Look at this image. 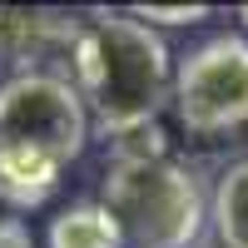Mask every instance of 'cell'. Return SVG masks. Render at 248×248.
Listing matches in <instances>:
<instances>
[{"mask_svg": "<svg viewBox=\"0 0 248 248\" xmlns=\"http://www.w3.org/2000/svg\"><path fill=\"white\" fill-rule=\"evenodd\" d=\"M238 20H243V40H248V5H243V10H238Z\"/></svg>", "mask_w": 248, "mask_h": 248, "instance_id": "obj_9", "label": "cell"}, {"mask_svg": "<svg viewBox=\"0 0 248 248\" xmlns=\"http://www.w3.org/2000/svg\"><path fill=\"white\" fill-rule=\"evenodd\" d=\"M209 218L223 248H248V159L229 164L214 184L209 199Z\"/></svg>", "mask_w": 248, "mask_h": 248, "instance_id": "obj_5", "label": "cell"}, {"mask_svg": "<svg viewBox=\"0 0 248 248\" xmlns=\"http://www.w3.org/2000/svg\"><path fill=\"white\" fill-rule=\"evenodd\" d=\"M0 248H35L30 223L15 218V214H0Z\"/></svg>", "mask_w": 248, "mask_h": 248, "instance_id": "obj_8", "label": "cell"}, {"mask_svg": "<svg viewBox=\"0 0 248 248\" xmlns=\"http://www.w3.org/2000/svg\"><path fill=\"white\" fill-rule=\"evenodd\" d=\"M99 203L114 218L124 248H194L209 223L194 169L164 154H124L105 174Z\"/></svg>", "mask_w": 248, "mask_h": 248, "instance_id": "obj_3", "label": "cell"}, {"mask_svg": "<svg viewBox=\"0 0 248 248\" xmlns=\"http://www.w3.org/2000/svg\"><path fill=\"white\" fill-rule=\"evenodd\" d=\"M174 90L169 45L129 10H94L75 30V94L105 134H139Z\"/></svg>", "mask_w": 248, "mask_h": 248, "instance_id": "obj_1", "label": "cell"}, {"mask_svg": "<svg viewBox=\"0 0 248 248\" xmlns=\"http://www.w3.org/2000/svg\"><path fill=\"white\" fill-rule=\"evenodd\" d=\"M90 114L70 79L50 70H20L0 85V194L40 203L60 174L85 154Z\"/></svg>", "mask_w": 248, "mask_h": 248, "instance_id": "obj_2", "label": "cell"}, {"mask_svg": "<svg viewBox=\"0 0 248 248\" xmlns=\"http://www.w3.org/2000/svg\"><path fill=\"white\" fill-rule=\"evenodd\" d=\"M169 105L179 124L199 139H214V134L248 124V40L209 35L189 55H179Z\"/></svg>", "mask_w": 248, "mask_h": 248, "instance_id": "obj_4", "label": "cell"}, {"mask_svg": "<svg viewBox=\"0 0 248 248\" xmlns=\"http://www.w3.org/2000/svg\"><path fill=\"white\" fill-rule=\"evenodd\" d=\"M134 20H144V25H199V20H209V5H169V10H164V5H134L129 10Z\"/></svg>", "mask_w": 248, "mask_h": 248, "instance_id": "obj_7", "label": "cell"}, {"mask_svg": "<svg viewBox=\"0 0 248 248\" xmlns=\"http://www.w3.org/2000/svg\"><path fill=\"white\" fill-rule=\"evenodd\" d=\"M50 248H124L114 218L105 214V203H75V209H60L50 218Z\"/></svg>", "mask_w": 248, "mask_h": 248, "instance_id": "obj_6", "label": "cell"}]
</instances>
